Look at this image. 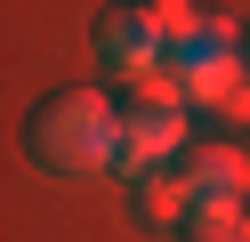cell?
Here are the masks:
<instances>
[{"label":"cell","instance_id":"cell-1","mask_svg":"<svg viewBox=\"0 0 250 242\" xmlns=\"http://www.w3.org/2000/svg\"><path fill=\"white\" fill-rule=\"evenodd\" d=\"M24 154L49 177H105L121 161V105L113 89H49L24 113Z\"/></svg>","mask_w":250,"mask_h":242},{"label":"cell","instance_id":"cell-2","mask_svg":"<svg viewBox=\"0 0 250 242\" xmlns=\"http://www.w3.org/2000/svg\"><path fill=\"white\" fill-rule=\"evenodd\" d=\"M113 105H121V161H113L121 186L146 177V170H169V161L202 137L194 105H186V89H178L169 65H162V73H137V81H113Z\"/></svg>","mask_w":250,"mask_h":242},{"label":"cell","instance_id":"cell-3","mask_svg":"<svg viewBox=\"0 0 250 242\" xmlns=\"http://www.w3.org/2000/svg\"><path fill=\"white\" fill-rule=\"evenodd\" d=\"M202 24V8L186 0H137V8H97V57L113 65V81H137V73H162L178 57V41Z\"/></svg>","mask_w":250,"mask_h":242},{"label":"cell","instance_id":"cell-4","mask_svg":"<svg viewBox=\"0 0 250 242\" xmlns=\"http://www.w3.org/2000/svg\"><path fill=\"white\" fill-rule=\"evenodd\" d=\"M169 73H178V89H186V105H226V89L250 73V57H242V16H226V8H202V24L178 41V57H169Z\"/></svg>","mask_w":250,"mask_h":242},{"label":"cell","instance_id":"cell-5","mask_svg":"<svg viewBox=\"0 0 250 242\" xmlns=\"http://www.w3.org/2000/svg\"><path fill=\"white\" fill-rule=\"evenodd\" d=\"M194 202H250V145L242 137H194L178 154Z\"/></svg>","mask_w":250,"mask_h":242},{"label":"cell","instance_id":"cell-6","mask_svg":"<svg viewBox=\"0 0 250 242\" xmlns=\"http://www.w3.org/2000/svg\"><path fill=\"white\" fill-rule=\"evenodd\" d=\"M129 210H137V226H153V234H178V226L194 218V186H186V170L169 161V170L129 177Z\"/></svg>","mask_w":250,"mask_h":242},{"label":"cell","instance_id":"cell-7","mask_svg":"<svg viewBox=\"0 0 250 242\" xmlns=\"http://www.w3.org/2000/svg\"><path fill=\"white\" fill-rule=\"evenodd\" d=\"M178 242H250V202H194Z\"/></svg>","mask_w":250,"mask_h":242},{"label":"cell","instance_id":"cell-8","mask_svg":"<svg viewBox=\"0 0 250 242\" xmlns=\"http://www.w3.org/2000/svg\"><path fill=\"white\" fill-rule=\"evenodd\" d=\"M242 57H250V16H242Z\"/></svg>","mask_w":250,"mask_h":242},{"label":"cell","instance_id":"cell-9","mask_svg":"<svg viewBox=\"0 0 250 242\" xmlns=\"http://www.w3.org/2000/svg\"><path fill=\"white\" fill-rule=\"evenodd\" d=\"M242 145H250V129H242Z\"/></svg>","mask_w":250,"mask_h":242}]
</instances>
